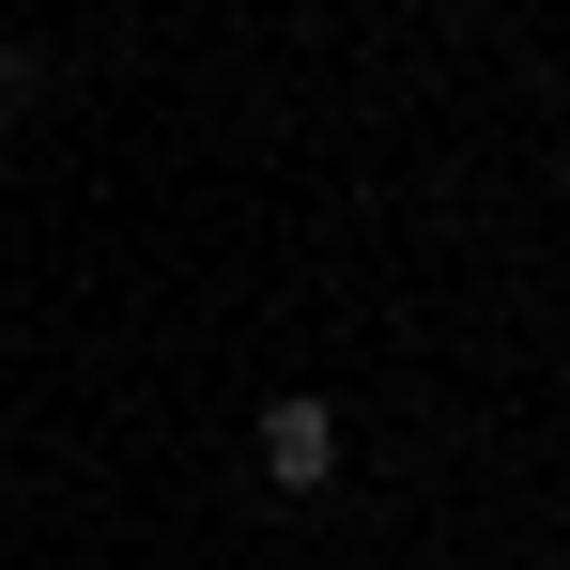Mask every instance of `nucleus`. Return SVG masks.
<instances>
[{
  "label": "nucleus",
  "instance_id": "obj_1",
  "mask_svg": "<svg viewBox=\"0 0 570 570\" xmlns=\"http://www.w3.org/2000/svg\"><path fill=\"white\" fill-rule=\"evenodd\" d=\"M263 478H278V493H324V478H340V416H324V401H278V416H263Z\"/></svg>",
  "mask_w": 570,
  "mask_h": 570
}]
</instances>
